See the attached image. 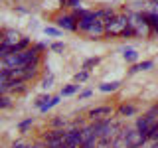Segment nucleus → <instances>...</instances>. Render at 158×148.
Listing matches in <instances>:
<instances>
[{"instance_id": "nucleus-1", "label": "nucleus", "mask_w": 158, "mask_h": 148, "mask_svg": "<svg viewBox=\"0 0 158 148\" xmlns=\"http://www.w3.org/2000/svg\"><path fill=\"white\" fill-rule=\"evenodd\" d=\"M127 26H128V16L127 14H117L111 22L105 24V36H111V38L123 36V32L127 30Z\"/></svg>"}, {"instance_id": "nucleus-2", "label": "nucleus", "mask_w": 158, "mask_h": 148, "mask_svg": "<svg viewBox=\"0 0 158 148\" xmlns=\"http://www.w3.org/2000/svg\"><path fill=\"white\" fill-rule=\"evenodd\" d=\"M148 136L144 134V132L136 130V128H127V144L128 148H142L146 144Z\"/></svg>"}, {"instance_id": "nucleus-3", "label": "nucleus", "mask_w": 158, "mask_h": 148, "mask_svg": "<svg viewBox=\"0 0 158 148\" xmlns=\"http://www.w3.org/2000/svg\"><path fill=\"white\" fill-rule=\"evenodd\" d=\"M56 24L59 30H67V32H77L79 30V20L73 14H63L56 18Z\"/></svg>"}, {"instance_id": "nucleus-4", "label": "nucleus", "mask_w": 158, "mask_h": 148, "mask_svg": "<svg viewBox=\"0 0 158 148\" xmlns=\"http://www.w3.org/2000/svg\"><path fill=\"white\" fill-rule=\"evenodd\" d=\"M65 142H67L69 146H77V148H81V146H83V142H81V134H79L77 128H67V132H65Z\"/></svg>"}, {"instance_id": "nucleus-5", "label": "nucleus", "mask_w": 158, "mask_h": 148, "mask_svg": "<svg viewBox=\"0 0 158 148\" xmlns=\"http://www.w3.org/2000/svg\"><path fill=\"white\" fill-rule=\"evenodd\" d=\"M111 113H113V109H111V107L103 105V107H95V109H91L87 115H89V118H91V121H101L103 117L111 115Z\"/></svg>"}, {"instance_id": "nucleus-6", "label": "nucleus", "mask_w": 158, "mask_h": 148, "mask_svg": "<svg viewBox=\"0 0 158 148\" xmlns=\"http://www.w3.org/2000/svg\"><path fill=\"white\" fill-rule=\"evenodd\" d=\"M79 134H81V142H83V144H87V142L99 138L95 134V128H93V125H85L83 128H79Z\"/></svg>"}, {"instance_id": "nucleus-7", "label": "nucleus", "mask_w": 158, "mask_h": 148, "mask_svg": "<svg viewBox=\"0 0 158 148\" xmlns=\"http://www.w3.org/2000/svg\"><path fill=\"white\" fill-rule=\"evenodd\" d=\"M85 34H89L91 38H103V36H105V24L99 22V20H95V22L89 26V30Z\"/></svg>"}, {"instance_id": "nucleus-8", "label": "nucleus", "mask_w": 158, "mask_h": 148, "mask_svg": "<svg viewBox=\"0 0 158 148\" xmlns=\"http://www.w3.org/2000/svg\"><path fill=\"white\" fill-rule=\"evenodd\" d=\"M140 14H142V18H144V22L148 24V28L154 34H158V14L156 12H140Z\"/></svg>"}, {"instance_id": "nucleus-9", "label": "nucleus", "mask_w": 158, "mask_h": 148, "mask_svg": "<svg viewBox=\"0 0 158 148\" xmlns=\"http://www.w3.org/2000/svg\"><path fill=\"white\" fill-rule=\"evenodd\" d=\"M20 39H22V36H20L16 30H4V43H8V46L16 47Z\"/></svg>"}, {"instance_id": "nucleus-10", "label": "nucleus", "mask_w": 158, "mask_h": 148, "mask_svg": "<svg viewBox=\"0 0 158 148\" xmlns=\"http://www.w3.org/2000/svg\"><path fill=\"white\" fill-rule=\"evenodd\" d=\"M154 67V61L152 59H146V61H140V63H136V65H132L131 69H128V73H136V71H150V69Z\"/></svg>"}, {"instance_id": "nucleus-11", "label": "nucleus", "mask_w": 158, "mask_h": 148, "mask_svg": "<svg viewBox=\"0 0 158 148\" xmlns=\"http://www.w3.org/2000/svg\"><path fill=\"white\" fill-rule=\"evenodd\" d=\"M65 132L67 130H63V128H52L49 132H44V142L56 140V138H65Z\"/></svg>"}, {"instance_id": "nucleus-12", "label": "nucleus", "mask_w": 158, "mask_h": 148, "mask_svg": "<svg viewBox=\"0 0 158 148\" xmlns=\"http://www.w3.org/2000/svg\"><path fill=\"white\" fill-rule=\"evenodd\" d=\"M111 148H128V144H127V128H123L121 134H118L115 140H113Z\"/></svg>"}, {"instance_id": "nucleus-13", "label": "nucleus", "mask_w": 158, "mask_h": 148, "mask_svg": "<svg viewBox=\"0 0 158 148\" xmlns=\"http://www.w3.org/2000/svg\"><path fill=\"white\" fill-rule=\"evenodd\" d=\"M144 118H146V122H148L150 126L158 125V105H154V107H152L150 111H148L146 115H144Z\"/></svg>"}, {"instance_id": "nucleus-14", "label": "nucleus", "mask_w": 158, "mask_h": 148, "mask_svg": "<svg viewBox=\"0 0 158 148\" xmlns=\"http://www.w3.org/2000/svg\"><path fill=\"white\" fill-rule=\"evenodd\" d=\"M121 87V81H111V83H101L99 85V91L101 93H113Z\"/></svg>"}, {"instance_id": "nucleus-15", "label": "nucleus", "mask_w": 158, "mask_h": 148, "mask_svg": "<svg viewBox=\"0 0 158 148\" xmlns=\"http://www.w3.org/2000/svg\"><path fill=\"white\" fill-rule=\"evenodd\" d=\"M118 115L121 117H135L136 115V107L135 105H121L118 107Z\"/></svg>"}, {"instance_id": "nucleus-16", "label": "nucleus", "mask_w": 158, "mask_h": 148, "mask_svg": "<svg viewBox=\"0 0 158 148\" xmlns=\"http://www.w3.org/2000/svg\"><path fill=\"white\" fill-rule=\"evenodd\" d=\"M123 57H125L127 61L135 63L138 59V53H136V49H132V47H123Z\"/></svg>"}, {"instance_id": "nucleus-17", "label": "nucleus", "mask_w": 158, "mask_h": 148, "mask_svg": "<svg viewBox=\"0 0 158 148\" xmlns=\"http://www.w3.org/2000/svg\"><path fill=\"white\" fill-rule=\"evenodd\" d=\"M59 101H61V95H56V97H52V99H49V101H48L44 107H40V113H48L49 109H52V107H56Z\"/></svg>"}, {"instance_id": "nucleus-18", "label": "nucleus", "mask_w": 158, "mask_h": 148, "mask_svg": "<svg viewBox=\"0 0 158 148\" xmlns=\"http://www.w3.org/2000/svg\"><path fill=\"white\" fill-rule=\"evenodd\" d=\"M65 146V138H56V140H48L46 148H63Z\"/></svg>"}, {"instance_id": "nucleus-19", "label": "nucleus", "mask_w": 158, "mask_h": 148, "mask_svg": "<svg viewBox=\"0 0 158 148\" xmlns=\"http://www.w3.org/2000/svg\"><path fill=\"white\" fill-rule=\"evenodd\" d=\"M12 51H14L12 46H8V43H2V46H0V59H6Z\"/></svg>"}, {"instance_id": "nucleus-20", "label": "nucleus", "mask_w": 158, "mask_h": 148, "mask_svg": "<svg viewBox=\"0 0 158 148\" xmlns=\"http://www.w3.org/2000/svg\"><path fill=\"white\" fill-rule=\"evenodd\" d=\"M44 34H46V36H52V38H57V36H61V30L53 28V26H46L44 28Z\"/></svg>"}, {"instance_id": "nucleus-21", "label": "nucleus", "mask_w": 158, "mask_h": 148, "mask_svg": "<svg viewBox=\"0 0 158 148\" xmlns=\"http://www.w3.org/2000/svg\"><path fill=\"white\" fill-rule=\"evenodd\" d=\"M77 89H79V85H67V87L61 89L59 95H61V97H69V95H73V93H77Z\"/></svg>"}, {"instance_id": "nucleus-22", "label": "nucleus", "mask_w": 158, "mask_h": 148, "mask_svg": "<svg viewBox=\"0 0 158 148\" xmlns=\"http://www.w3.org/2000/svg\"><path fill=\"white\" fill-rule=\"evenodd\" d=\"M8 83H10V71L8 69H0V85L8 87Z\"/></svg>"}, {"instance_id": "nucleus-23", "label": "nucleus", "mask_w": 158, "mask_h": 148, "mask_svg": "<svg viewBox=\"0 0 158 148\" xmlns=\"http://www.w3.org/2000/svg\"><path fill=\"white\" fill-rule=\"evenodd\" d=\"M32 125H34V118L30 117V118H26V121H22V122L18 125V130H20V132H28V128L32 126Z\"/></svg>"}, {"instance_id": "nucleus-24", "label": "nucleus", "mask_w": 158, "mask_h": 148, "mask_svg": "<svg viewBox=\"0 0 158 148\" xmlns=\"http://www.w3.org/2000/svg\"><path fill=\"white\" fill-rule=\"evenodd\" d=\"M99 61H101V57H91V59H87V61L83 63V71H89V69L95 67Z\"/></svg>"}, {"instance_id": "nucleus-25", "label": "nucleus", "mask_w": 158, "mask_h": 148, "mask_svg": "<svg viewBox=\"0 0 158 148\" xmlns=\"http://www.w3.org/2000/svg\"><path fill=\"white\" fill-rule=\"evenodd\" d=\"M0 109H12V99L6 95H0Z\"/></svg>"}, {"instance_id": "nucleus-26", "label": "nucleus", "mask_w": 158, "mask_h": 148, "mask_svg": "<svg viewBox=\"0 0 158 148\" xmlns=\"http://www.w3.org/2000/svg\"><path fill=\"white\" fill-rule=\"evenodd\" d=\"M49 99H52L49 95H40V97H36V101H34V105H36V107L40 109V107H44V105H46V103L49 101Z\"/></svg>"}, {"instance_id": "nucleus-27", "label": "nucleus", "mask_w": 158, "mask_h": 148, "mask_svg": "<svg viewBox=\"0 0 158 148\" xmlns=\"http://www.w3.org/2000/svg\"><path fill=\"white\" fill-rule=\"evenodd\" d=\"M49 49H52V51H56V53H61L63 49H65V43H63V42H53L52 46H49Z\"/></svg>"}, {"instance_id": "nucleus-28", "label": "nucleus", "mask_w": 158, "mask_h": 148, "mask_svg": "<svg viewBox=\"0 0 158 148\" xmlns=\"http://www.w3.org/2000/svg\"><path fill=\"white\" fill-rule=\"evenodd\" d=\"M148 140H158V125H154V126H150V130H148Z\"/></svg>"}, {"instance_id": "nucleus-29", "label": "nucleus", "mask_w": 158, "mask_h": 148, "mask_svg": "<svg viewBox=\"0 0 158 148\" xmlns=\"http://www.w3.org/2000/svg\"><path fill=\"white\" fill-rule=\"evenodd\" d=\"M87 77H89V71H79V73H75V83L87 81Z\"/></svg>"}, {"instance_id": "nucleus-30", "label": "nucleus", "mask_w": 158, "mask_h": 148, "mask_svg": "<svg viewBox=\"0 0 158 148\" xmlns=\"http://www.w3.org/2000/svg\"><path fill=\"white\" fill-rule=\"evenodd\" d=\"M52 126L53 128H63V126H65V118H61V117L53 118V121H52Z\"/></svg>"}, {"instance_id": "nucleus-31", "label": "nucleus", "mask_w": 158, "mask_h": 148, "mask_svg": "<svg viewBox=\"0 0 158 148\" xmlns=\"http://www.w3.org/2000/svg\"><path fill=\"white\" fill-rule=\"evenodd\" d=\"M42 144H34V146H28V144H24V142H14L12 148H40Z\"/></svg>"}, {"instance_id": "nucleus-32", "label": "nucleus", "mask_w": 158, "mask_h": 148, "mask_svg": "<svg viewBox=\"0 0 158 148\" xmlns=\"http://www.w3.org/2000/svg\"><path fill=\"white\" fill-rule=\"evenodd\" d=\"M52 81H53V77L49 75V77L46 79V81H44V85H42V87H46V89H49V87H52Z\"/></svg>"}, {"instance_id": "nucleus-33", "label": "nucleus", "mask_w": 158, "mask_h": 148, "mask_svg": "<svg viewBox=\"0 0 158 148\" xmlns=\"http://www.w3.org/2000/svg\"><path fill=\"white\" fill-rule=\"evenodd\" d=\"M87 97H91V91H83L81 95H79V99H87Z\"/></svg>"}, {"instance_id": "nucleus-34", "label": "nucleus", "mask_w": 158, "mask_h": 148, "mask_svg": "<svg viewBox=\"0 0 158 148\" xmlns=\"http://www.w3.org/2000/svg\"><path fill=\"white\" fill-rule=\"evenodd\" d=\"M36 49H38V51H40V53H42V51H44V49H46V46H44V43H38V46H36Z\"/></svg>"}, {"instance_id": "nucleus-35", "label": "nucleus", "mask_w": 158, "mask_h": 148, "mask_svg": "<svg viewBox=\"0 0 158 148\" xmlns=\"http://www.w3.org/2000/svg\"><path fill=\"white\" fill-rule=\"evenodd\" d=\"M8 91V87H4V85H0V95H4V93Z\"/></svg>"}, {"instance_id": "nucleus-36", "label": "nucleus", "mask_w": 158, "mask_h": 148, "mask_svg": "<svg viewBox=\"0 0 158 148\" xmlns=\"http://www.w3.org/2000/svg\"><path fill=\"white\" fill-rule=\"evenodd\" d=\"M2 43H4V30L0 32V46H2Z\"/></svg>"}, {"instance_id": "nucleus-37", "label": "nucleus", "mask_w": 158, "mask_h": 148, "mask_svg": "<svg viewBox=\"0 0 158 148\" xmlns=\"http://www.w3.org/2000/svg\"><path fill=\"white\" fill-rule=\"evenodd\" d=\"M154 2H156V4H158V0H154Z\"/></svg>"}]
</instances>
